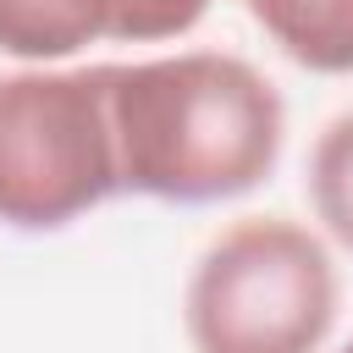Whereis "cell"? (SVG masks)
Returning a JSON list of instances; mask_svg holds the SVG:
<instances>
[{
  "label": "cell",
  "mask_w": 353,
  "mask_h": 353,
  "mask_svg": "<svg viewBox=\"0 0 353 353\" xmlns=\"http://www.w3.org/2000/svg\"><path fill=\"white\" fill-rule=\"evenodd\" d=\"M121 193L160 204H226L270 182L287 143L276 83L226 50L105 61Z\"/></svg>",
  "instance_id": "1"
},
{
  "label": "cell",
  "mask_w": 353,
  "mask_h": 353,
  "mask_svg": "<svg viewBox=\"0 0 353 353\" xmlns=\"http://www.w3.org/2000/svg\"><path fill=\"white\" fill-rule=\"evenodd\" d=\"M342 281L331 248L287 215H243L210 237L182 292L193 353H320Z\"/></svg>",
  "instance_id": "2"
},
{
  "label": "cell",
  "mask_w": 353,
  "mask_h": 353,
  "mask_svg": "<svg viewBox=\"0 0 353 353\" xmlns=\"http://www.w3.org/2000/svg\"><path fill=\"white\" fill-rule=\"evenodd\" d=\"M121 193L110 88L99 66H17L0 77V226L61 232Z\"/></svg>",
  "instance_id": "3"
},
{
  "label": "cell",
  "mask_w": 353,
  "mask_h": 353,
  "mask_svg": "<svg viewBox=\"0 0 353 353\" xmlns=\"http://www.w3.org/2000/svg\"><path fill=\"white\" fill-rule=\"evenodd\" d=\"M99 39L116 44V0H0V55L17 66H66Z\"/></svg>",
  "instance_id": "4"
},
{
  "label": "cell",
  "mask_w": 353,
  "mask_h": 353,
  "mask_svg": "<svg viewBox=\"0 0 353 353\" xmlns=\"http://www.w3.org/2000/svg\"><path fill=\"white\" fill-rule=\"evenodd\" d=\"M243 11L292 66L353 77V0H243Z\"/></svg>",
  "instance_id": "5"
},
{
  "label": "cell",
  "mask_w": 353,
  "mask_h": 353,
  "mask_svg": "<svg viewBox=\"0 0 353 353\" xmlns=\"http://www.w3.org/2000/svg\"><path fill=\"white\" fill-rule=\"evenodd\" d=\"M309 204L325 237L353 254V110L331 116L309 149Z\"/></svg>",
  "instance_id": "6"
},
{
  "label": "cell",
  "mask_w": 353,
  "mask_h": 353,
  "mask_svg": "<svg viewBox=\"0 0 353 353\" xmlns=\"http://www.w3.org/2000/svg\"><path fill=\"white\" fill-rule=\"evenodd\" d=\"M215 0H116V44H171L188 39Z\"/></svg>",
  "instance_id": "7"
},
{
  "label": "cell",
  "mask_w": 353,
  "mask_h": 353,
  "mask_svg": "<svg viewBox=\"0 0 353 353\" xmlns=\"http://www.w3.org/2000/svg\"><path fill=\"white\" fill-rule=\"evenodd\" d=\"M336 353H353V336H347V342H342V347H336Z\"/></svg>",
  "instance_id": "8"
}]
</instances>
